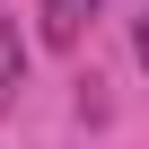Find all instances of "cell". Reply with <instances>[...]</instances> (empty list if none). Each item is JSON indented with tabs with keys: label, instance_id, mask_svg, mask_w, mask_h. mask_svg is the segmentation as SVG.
Wrapping results in <instances>:
<instances>
[{
	"label": "cell",
	"instance_id": "7a4b0ae2",
	"mask_svg": "<svg viewBox=\"0 0 149 149\" xmlns=\"http://www.w3.org/2000/svg\"><path fill=\"white\" fill-rule=\"evenodd\" d=\"M18 88H26V44H18V18H0V114L18 105Z\"/></svg>",
	"mask_w": 149,
	"mask_h": 149
},
{
	"label": "cell",
	"instance_id": "3957f363",
	"mask_svg": "<svg viewBox=\"0 0 149 149\" xmlns=\"http://www.w3.org/2000/svg\"><path fill=\"white\" fill-rule=\"evenodd\" d=\"M132 44H140V70H149V9H140V26H132Z\"/></svg>",
	"mask_w": 149,
	"mask_h": 149
},
{
	"label": "cell",
	"instance_id": "6da1fadb",
	"mask_svg": "<svg viewBox=\"0 0 149 149\" xmlns=\"http://www.w3.org/2000/svg\"><path fill=\"white\" fill-rule=\"evenodd\" d=\"M88 26H97V0H44V44H61V53H70Z\"/></svg>",
	"mask_w": 149,
	"mask_h": 149
}]
</instances>
